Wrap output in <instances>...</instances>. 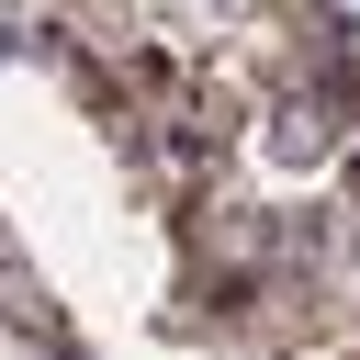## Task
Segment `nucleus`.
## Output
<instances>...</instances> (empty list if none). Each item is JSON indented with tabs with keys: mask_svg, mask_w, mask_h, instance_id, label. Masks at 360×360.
I'll use <instances>...</instances> for the list:
<instances>
[{
	"mask_svg": "<svg viewBox=\"0 0 360 360\" xmlns=\"http://www.w3.org/2000/svg\"><path fill=\"white\" fill-rule=\"evenodd\" d=\"M0 270H11V236H0Z\"/></svg>",
	"mask_w": 360,
	"mask_h": 360,
	"instance_id": "obj_1",
	"label": "nucleus"
}]
</instances>
